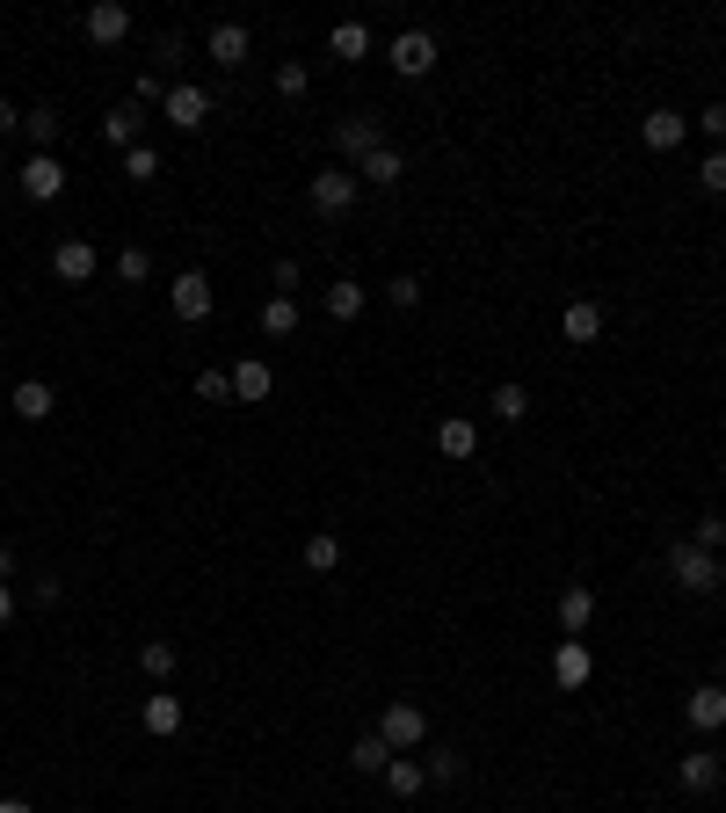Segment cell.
<instances>
[{
  "label": "cell",
  "instance_id": "cell-1",
  "mask_svg": "<svg viewBox=\"0 0 726 813\" xmlns=\"http://www.w3.org/2000/svg\"><path fill=\"white\" fill-rule=\"evenodd\" d=\"M669 574H675V589H683V596H719V589H726L719 553H697V545H675V553H669Z\"/></svg>",
  "mask_w": 726,
  "mask_h": 813
},
{
  "label": "cell",
  "instance_id": "cell-16",
  "mask_svg": "<svg viewBox=\"0 0 726 813\" xmlns=\"http://www.w3.org/2000/svg\"><path fill=\"white\" fill-rule=\"evenodd\" d=\"M58 131H66V117H58L52 103H44V109H22V139H30L36 153H52V146H58Z\"/></svg>",
  "mask_w": 726,
  "mask_h": 813
},
{
  "label": "cell",
  "instance_id": "cell-11",
  "mask_svg": "<svg viewBox=\"0 0 726 813\" xmlns=\"http://www.w3.org/2000/svg\"><path fill=\"white\" fill-rule=\"evenodd\" d=\"M131 36V8L124 0H95L87 8V44H124Z\"/></svg>",
  "mask_w": 726,
  "mask_h": 813
},
{
  "label": "cell",
  "instance_id": "cell-32",
  "mask_svg": "<svg viewBox=\"0 0 726 813\" xmlns=\"http://www.w3.org/2000/svg\"><path fill=\"white\" fill-rule=\"evenodd\" d=\"M421 770H429V784H458V778H466V756H458V748H429Z\"/></svg>",
  "mask_w": 726,
  "mask_h": 813
},
{
  "label": "cell",
  "instance_id": "cell-34",
  "mask_svg": "<svg viewBox=\"0 0 726 813\" xmlns=\"http://www.w3.org/2000/svg\"><path fill=\"white\" fill-rule=\"evenodd\" d=\"M196 399H204V407L233 399V371H196Z\"/></svg>",
  "mask_w": 726,
  "mask_h": 813
},
{
  "label": "cell",
  "instance_id": "cell-47",
  "mask_svg": "<svg viewBox=\"0 0 726 813\" xmlns=\"http://www.w3.org/2000/svg\"><path fill=\"white\" fill-rule=\"evenodd\" d=\"M0 813H36V806H30V799H0Z\"/></svg>",
  "mask_w": 726,
  "mask_h": 813
},
{
  "label": "cell",
  "instance_id": "cell-30",
  "mask_svg": "<svg viewBox=\"0 0 726 813\" xmlns=\"http://www.w3.org/2000/svg\"><path fill=\"white\" fill-rule=\"evenodd\" d=\"M487 407H494V421H523V415H531V393L509 378V385H494V399H487Z\"/></svg>",
  "mask_w": 726,
  "mask_h": 813
},
{
  "label": "cell",
  "instance_id": "cell-4",
  "mask_svg": "<svg viewBox=\"0 0 726 813\" xmlns=\"http://www.w3.org/2000/svg\"><path fill=\"white\" fill-rule=\"evenodd\" d=\"M22 196H30V204L66 196V168H58V153H30V160H22Z\"/></svg>",
  "mask_w": 726,
  "mask_h": 813
},
{
  "label": "cell",
  "instance_id": "cell-43",
  "mask_svg": "<svg viewBox=\"0 0 726 813\" xmlns=\"http://www.w3.org/2000/svg\"><path fill=\"white\" fill-rule=\"evenodd\" d=\"M269 277H277V298H291V291H298V261H277Z\"/></svg>",
  "mask_w": 726,
  "mask_h": 813
},
{
  "label": "cell",
  "instance_id": "cell-3",
  "mask_svg": "<svg viewBox=\"0 0 726 813\" xmlns=\"http://www.w3.org/2000/svg\"><path fill=\"white\" fill-rule=\"evenodd\" d=\"M378 734H385V741H393V756H407V748H421V741H429V712H421V705H407V697H399V705H385Z\"/></svg>",
  "mask_w": 726,
  "mask_h": 813
},
{
  "label": "cell",
  "instance_id": "cell-27",
  "mask_svg": "<svg viewBox=\"0 0 726 813\" xmlns=\"http://www.w3.org/2000/svg\"><path fill=\"white\" fill-rule=\"evenodd\" d=\"M261 334H269V342L298 334V298H269V306H261Z\"/></svg>",
  "mask_w": 726,
  "mask_h": 813
},
{
  "label": "cell",
  "instance_id": "cell-36",
  "mask_svg": "<svg viewBox=\"0 0 726 813\" xmlns=\"http://www.w3.org/2000/svg\"><path fill=\"white\" fill-rule=\"evenodd\" d=\"M697 190H705V196H726V153H719V146H712L705 168H697Z\"/></svg>",
  "mask_w": 726,
  "mask_h": 813
},
{
  "label": "cell",
  "instance_id": "cell-46",
  "mask_svg": "<svg viewBox=\"0 0 726 813\" xmlns=\"http://www.w3.org/2000/svg\"><path fill=\"white\" fill-rule=\"evenodd\" d=\"M0 624H15V589L0 581Z\"/></svg>",
  "mask_w": 726,
  "mask_h": 813
},
{
  "label": "cell",
  "instance_id": "cell-33",
  "mask_svg": "<svg viewBox=\"0 0 726 813\" xmlns=\"http://www.w3.org/2000/svg\"><path fill=\"white\" fill-rule=\"evenodd\" d=\"M139 668L153 675V683H160V675H174V646H168V640H146V646H139Z\"/></svg>",
  "mask_w": 726,
  "mask_h": 813
},
{
  "label": "cell",
  "instance_id": "cell-40",
  "mask_svg": "<svg viewBox=\"0 0 726 813\" xmlns=\"http://www.w3.org/2000/svg\"><path fill=\"white\" fill-rule=\"evenodd\" d=\"M691 545H697V553H719V545H726V523H719V516H705V523L691 531Z\"/></svg>",
  "mask_w": 726,
  "mask_h": 813
},
{
  "label": "cell",
  "instance_id": "cell-24",
  "mask_svg": "<svg viewBox=\"0 0 726 813\" xmlns=\"http://www.w3.org/2000/svg\"><path fill=\"white\" fill-rule=\"evenodd\" d=\"M421 784H429V770H421L415 756H393V770H385V792H393V799H421Z\"/></svg>",
  "mask_w": 726,
  "mask_h": 813
},
{
  "label": "cell",
  "instance_id": "cell-18",
  "mask_svg": "<svg viewBox=\"0 0 726 813\" xmlns=\"http://www.w3.org/2000/svg\"><path fill=\"white\" fill-rule=\"evenodd\" d=\"M559 328H567V342H574V349H581V342H596V334H604V306H596V298H574Z\"/></svg>",
  "mask_w": 726,
  "mask_h": 813
},
{
  "label": "cell",
  "instance_id": "cell-10",
  "mask_svg": "<svg viewBox=\"0 0 726 813\" xmlns=\"http://www.w3.org/2000/svg\"><path fill=\"white\" fill-rule=\"evenodd\" d=\"M683 719H691L697 734H719L726 727V691H719V683H697V691L683 697Z\"/></svg>",
  "mask_w": 726,
  "mask_h": 813
},
{
  "label": "cell",
  "instance_id": "cell-37",
  "mask_svg": "<svg viewBox=\"0 0 726 813\" xmlns=\"http://www.w3.org/2000/svg\"><path fill=\"white\" fill-rule=\"evenodd\" d=\"M117 277L124 284H146V277H153V255H146V247H124V255H117Z\"/></svg>",
  "mask_w": 726,
  "mask_h": 813
},
{
  "label": "cell",
  "instance_id": "cell-12",
  "mask_svg": "<svg viewBox=\"0 0 726 813\" xmlns=\"http://www.w3.org/2000/svg\"><path fill=\"white\" fill-rule=\"evenodd\" d=\"M588 675H596V654H588V640H559V654H553V683H559V691H581Z\"/></svg>",
  "mask_w": 726,
  "mask_h": 813
},
{
  "label": "cell",
  "instance_id": "cell-6",
  "mask_svg": "<svg viewBox=\"0 0 726 813\" xmlns=\"http://www.w3.org/2000/svg\"><path fill=\"white\" fill-rule=\"evenodd\" d=\"M393 73H407V81L436 73V36H429V30H399V36H393Z\"/></svg>",
  "mask_w": 726,
  "mask_h": 813
},
{
  "label": "cell",
  "instance_id": "cell-7",
  "mask_svg": "<svg viewBox=\"0 0 726 813\" xmlns=\"http://www.w3.org/2000/svg\"><path fill=\"white\" fill-rule=\"evenodd\" d=\"M160 109H168V124H174V131H196V124L211 117V87L182 81V87H168V103H160Z\"/></svg>",
  "mask_w": 726,
  "mask_h": 813
},
{
  "label": "cell",
  "instance_id": "cell-38",
  "mask_svg": "<svg viewBox=\"0 0 726 813\" xmlns=\"http://www.w3.org/2000/svg\"><path fill=\"white\" fill-rule=\"evenodd\" d=\"M385 298H393L399 312H415L421 306V277H393V284H385Z\"/></svg>",
  "mask_w": 726,
  "mask_h": 813
},
{
  "label": "cell",
  "instance_id": "cell-13",
  "mask_svg": "<svg viewBox=\"0 0 726 813\" xmlns=\"http://www.w3.org/2000/svg\"><path fill=\"white\" fill-rule=\"evenodd\" d=\"M683 131H691V117H675V109H654V117L640 124L647 153H675V146H683Z\"/></svg>",
  "mask_w": 726,
  "mask_h": 813
},
{
  "label": "cell",
  "instance_id": "cell-17",
  "mask_svg": "<svg viewBox=\"0 0 726 813\" xmlns=\"http://www.w3.org/2000/svg\"><path fill=\"white\" fill-rule=\"evenodd\" d=\"M211 66H247V22H218L211 30Z\"/></svg>",
  "mask_w": 726,
  "mask_h": 813
},
{
  "label": "cell",
  "instance_id": "cell-25",
  "mask_svg": "<svg viewBox=\"0 0 726 813\" xmlns=\"http://www.w3.org/2000/svg\"><path fill=\"white\" fill-rule=\"evenodd\" d=\"M436 450H444V458H472V450H480V429H472L466 415L444 421V429H436Z\"/></svg>",
  "mask_w": 726,
  "mask_h": 813
},
{
  "label": "cell",
  "instance_id": "cell-23",
  "mask_svg": "<svg viewBox=\"0 0 726 813\" xmlns=\"http://www.w3.org/2000/svg\"><path fill=\"white\" fill-rule=\"evenodd\" d=\"M399 174H407V160H399L393 146H378V153H371V160H363V168H356V182H371V190H393Z\"/></svg>",
  "mask_w": 726,
  "mask_h": 813
},
{
  "label": "cell",
  "instance_id": "cell-2",
  "mask_svg": "<svg viewBox=\"0 0 726 813\" xmlns=\"http://www.w3.org/2000/svg\"><path fill=\"white\" fill-rule=\"evenodd\" d=\"M356 168H320L306 182V196H312V211H320V218H349V204H356Z\"/></svg>",
  "mask_w": 726,
  "mask_h": 813
},
{
  "label": "cell",
  "instance_id": "cell-8",
  "mask_svg": "<svg viewBox=\"0 0 726 813\" xmlns=\"http://www.w3.org/2000/svg\"><path fill=\"white\" fill-rule=\"evenodd\" d=\"M334 146H342V153L363 168V160L385 146V124H378V117H342V124H334Z\"/></svg>",
  "mask_w": 726,
  "mask_h": 813
},
{
  "label": "cell",
  "instance_id": "cell-20",
  "mask_svg": "<svg viewBox=\"0 0 726 813\" xmlns=\"http://www.w3.org/2000/svg\"><path fill=\"white\" fill-rule=\"evenodd\" d=\"M139 103H117V109H109V117H103V139L109 146H117V153H131V146H139Z\"/></svg>",
  "mask_w": 726,
  "mask_h": 813
},
{
  "label": "cell",
  "instance_id": "cell-26",
  "mask_svg": "<svg viewBox=\"0 0 726 813\" xmlns=\"http://www.w3.org/2000/svg\"><path fill=\"white\" fill-rule=\"evenodd\" d=\"M334 58H371V22H334Z\"/></svg>",
  "mask_w": 726,
  "mask_h": 813
},
{
  "label": "cell",
  "instance_id": "cell-21",
  "mask_svg": "<svg viewBox=\"0 0 726 813\" xmlns=\"http://www.w3.org/2000/svg\"><path fill=\"white\" fill-rule=\"evenodd\" d=\"M146 734H160V741H168V734H182V697H168V691H153L146 697Z\"/></svg>",
  "mask_w": 726,
  "mask_h": 813
},
{
  "label": "cell",
  "instance_id": "cell-44",
  "mask_svg": "<svg viewBox=\"0 0 726 813\" xmlns=\"http://www.w3.org/2000/svg\"><path fill=\"white\" fill-rule=\"evenodd\" d=\"M0 581H15V545L0 537Z\"/></svg>",
  "mask_w": 726,
  "mask_h": 813
},
{
  "label": "cell",
  "instance_id": "cell-41",
  "mask_svg": "<svg viewBox=\"0 0 726 813\" xmlns=\"http://www.w3.org/2000/svg\"><path fill=\"white\" fill-rule=\"evenodd\" d=\"M131 103H168V81H160V73H139V81H131Z\"/></svg>",
  "mask_w": 726,
  "mask_h": 813
},
{
  "label": "cell",
  "instance_id": "cell-29",
  "mask_svg": "<svg viewBox=\"0 0 726 813\" xmlns=\"http://www.w3.org/2000/svg\"><path fill=\"white\" fill-rule=\"evenodd\" d=\"M306 567L312 574H334V567H342V537H334V531H312L306 537Z\"/></svg>",
  "mask_w": 726,
  "mask_h": 813
},
{
  "label": "cell",
  "instance_id": "cell-5",
  "mask_svg": "<svg viewBox=\"0 0 726 813\" xmlns=\"http://www.w3.org/2000/svg\"><path fill=\"white\" fill-rule=\"evenodd\" d=\"M168 306H174V320H211V277L204 269H182V277H174V291H168Z\"/></svg>",
  "mask_w": 726,
  "mask_h": 813
},
{
  "label": "cell",
  "instance_id": "cell-42",
  "mask_svg": "<svg viewBox=\"0 0 726 813\" xmlns=\"http://www.w3.org/2000/svg\"><path fill=\"white\" fill-rule=\"evenodd\" d=\"M697 131H705V139H726V103H712V109H697Z\"/></svg>",
  "mask_w": 726,
  "mask_h": 813
},
{
  "label": "cell",
  "instance_id": "cell-9",
  "mask_svg": "<svg viewBox=\"0 0 726 813\" xmlns=\"http://www.w3.org/2000/svg\"><path fill=\"white\" fill-rule=\"evenodd\" d=\"M95 269H103V255H95L87 240H58V247H52V277H58V284H87Z\"/></svg>",
  "mask_w": 726,
  "mask_h": 813
},
{
  "label": "cell",
  "instance_id": "cell-15",
  "mask_svg": "<svg viewBox=\"0 0 726 813\" xmlns=\"http://www.w3.org/2000/svg\"><path fill=\"white\" fill-rule=\"evenodd\" d=\"M559 624H567V640H581L588 624H596V589H581V581H574V589L559 596Z\"/></svg>",
  "mask_w": 726,
  "mask_h": 813
},
{
  "label": "cell",
  "instance_id": "cell-19",
  "mask_svg": "<svg viewBox=\"0 0 726 813\" xmlns=\"http://www.w3.org/2000/svg\"><path fill=\"white\" fill-rule=\"evenodd\" d=\"M349 762H356V778H385V770H393V741H385V734H363V741L349 748Z\"/></svg>",
  "mask_w": 726,
  "mask_h": 813
},
{
  "label": "cell",
  "instance_id": "cell-48",
  "mask_svg": "<svg viewBox=\"0 0 726 813\" xmlns=\"http://www.w3.org/2000/svg\"><path fill=\"white\" fill-rule=\"evenodd\" d=\"M0 349H8V342H0Z\"/></svg>",
  "mask_w": 726,
  "mask_h": 813
},
{
  "label": "cell",
  "instance_id": "cell-28",
  "mask_svg": "<svg viewBox=\"0 0 726 813\" xmlns=\"http://www.w3.org/2000/svg\"><path fill=\"white\" fill-rule=\"evenodd\" d=\"M15 415L22 421H44V415H52V385H44V378H22L15 385Z\"/></svg>",
  "mask_w": 726,
  "mask_h": 813
},
{
  "label": "cell",
  "instance_id": "cell-14",
  "mask_svg": "<svg viewBox=\"0 0 726 813\" xmlns=\"http://www.w3.org/2000/svg\"><path fill=\"white\" fill-rule=\"evenodd\" d=\"M277 393V371L269 364H255V356H247L241 371H233V399H247V407H261V399Z\"/></svg>",
  "mask_w": 726,
  "mask_h": 813
},
{
  "label": "cell",
  "instance_id": "cell-22",
  "mask_svg": "<svg viewBox=\"0 0 726 813\" xmlns=\"http://www.w3.org/2000/svg\"><path fill=\"white\" fill-rule=\"evenodd\" d=\"M675 778H683V792H712V784H719V756H712V748H697V756L675 762Z\"/></svg>",
  "mask_w": 726,
  "mask_h": 813
},
{
  "label": "cell",
  "instance_id": "cell-45",
  "mask_svg": "<svg viewBox=\"0 0 726 813\" xmlns=\"http://www.w3.org/2000/svg\"><path fill=\"white\" fill-rule=\"evenodd\" d=\"M15 124H22V117H15V103H8V95H0V139H8V131H15Z\"/></svg>",
  "mask_w": 726,
  "mask_h": 813
},
{
  "label": "cell",
  "instance_id": "cell-31",
  "mask_svg": "<svg viewBox=\"0 0 726 813\" xmlns=\"http://www.w3.org/2000/svg\"><path fill=\"white\" fill-rule=\"evenodd\" d=\"M328 312H334V320H356V312H363V284L334 277V284H328Z\"/></svg>",
  "mask_w": 726,
  "mask_h": 813
},
{
  "label": "cell",
  "instance_id": "cell-39",
  "mask_svg": "<svg viewBox=\"0 0 726 813\" xmlns=\"http://www.w3.org/2000/svg\"><path fill=\"white\" fill-rule=\"evenodd\" d=\"M306 66H298V58H284V66H277V95H291V103H298V95H306Z\"/></svg>",
  "mask_w": 726,
  "mask_h": 813
},
{
  "label": "cell",
  "instance_id": "cell-35",
  "mask_svg": "<svg viewBox=\"0 0 726 813\" xmlns=\"http://www.w3.org/2000/svg\"><path fill=\"white\" fill-rule=\"evenodd\" d=\"M124 174H131V182H153V174H160V153H153V146H131V153H124Z\"/></svg>",
  "mask_w": 726,
  "mask_h": 813
}]
</instances>
